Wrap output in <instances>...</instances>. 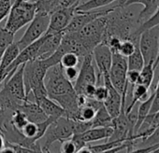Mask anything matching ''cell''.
<instances>
[{
  "mask_svg": "<svg viewBox=\"0 0 159 153\" xmlns=\"http://www.w3.org/2000/svg\"><path fill=\"white\" fill-rule=\"evenodd\" d=\"M158 26H159V25H158ZM158 59H159V52H158V56H157V58H156V61H155V63L157 62V60H158ZM155 63H154V64H155ZM154 64H153V66H154Z\"/></svg>",
  "mask_w": 159,
  "mask_h": 153,
  "instance_id": "45",
  "label": "cell"
},
{
  "mask_svg": "<svg viewBox=\"0 0 159 153\" xmlns=\"http://www.w3.org/2000/svg\"><path fill=\"white\" fill-rule=\"evenodd\" d=\"M60 150L63 153H74V152H76V146H75V144L72 141L71 137L65 139L61 142Z\"/></svg>",
  "mask_w": 159,
  "mask_h": 153,
  "instance_id": "39",
  "label": "cell"
},
{
  "mask_svg": "<svg viewBox=\"0 0 159 153\" xmlns=\"http://www.w3.org/2000/svg\"><path fill=\"white\" fill-rule=\"evenodd\" d=\"M154 70L155 68L153 66V63H145L143 67L141 68V70L139 71V81L137 84H142L150 88L153 81Z\"/></svg>",
  "mask_w": 159,
  "mask_h": 153,
  "instance_id": "25",
  "label": "cell"
},
{
  "mask_svg": "<svg viewBox=\"0 0 159 153\" xmlns=\"http://www.w3.org/2000/svg\"><path fill=\"white\" fill-rule=\"evenodd\" d=\"M83 63L81 68L79 70V75L77 80L75 81L74 89L78 94H82L83 90L86 85L95 84L97 85L98 82V76L96 73V68L94 65V59L93 54H88L83 57Z\"/></svg>",
  "mask_w": 159,
  "mask_h": 153,
  "instance_id": "9",
  "label": "cell"
},
{
  "mask_svg": "<svg viewBox=\"0 0 159 153\" xmlns=\"http://www.w3.org/2000/svg\"><path fill=\"white\" fill-rule=\"evenodd\" d=\"M5 145H6V140H5V138H4L3 134H2V133H0V152H1V150L4 148Z\"/></svg>",
  "mask_w": 159,
  "mask_h": 153,
  "instance_id": "42",
  "label": "cell"
},
{
  "mask_svg": "<svg viewBox=\"0 0 159 153\" xmlns=\"http://www.w3.org/2000/svg\"><path fill=\"white\" fill-rule=\"evenodd\" d=\"M137 45H139V42L135 43L131 40H123L120 45L118 53H120L121 55H123L125 57H128L129 55H131L134 52Z\"/></svg>",
  "mask_w": 159,
  "mask_h": 153,
  "instance_id": "34",
  "label": "cell"
},
{
  "mask_svg": "<svg viewBox=\"0 0 159 153\" xmlns=\"http://www.w3.org/2000/svg\"><path fill=\"white\" fill-rule=\"evenodd\" d=\"M107 96H108V89L104 84H100L96 87V91H95L93 98H95L98 101L104 102Z\"/></svg>",
  "mask_w": 159,
  "mask_h": 153,
  "instance_id": "37",
  "label": "cell"
},
{
  "mask_svg": "<svg viewBox=\"0 0 159 153\" xmlns=\"http://www.w3.org/2000/svg\"><path fill=\"white\" fill-rule=\"evenodd\" d=\"M97 110L92 107L91 106L84 104V106L80 107L79 109V115H78V120H86V121H90L93 120V118L95 117Z\"/></svg>",
  "mask_w": 159,
  "mask_h": 153,
  "instance_id": "31",
  "label": "cell"
},
{
  "mask_svg": "<svg viewBox=\"0 0 159 153\" xmlns=\"http://www.w3.org/2000/svg\"><path fill=\"white\" fill-rule=\"evenodd\" d=\"M118 0H88L83 4H79L76 8V11H89L98 10L106 6H109L114 2H117Z\"/></svg>",
  "mask_w": 159,
  "mask_h": 153,
  "instance_id": "26",
  "label": "cell"
},
{
  "mask_svg": "<svg viewBox=\"0 0 159 153\" xmlns=\"http://www.w3.org/2000/svg\"><path fill=\"white\" fill-rule=\"evenodd\" d=\"M139 76V71L127 70V73H126V81H127V83L130 84L131 86H134L135 84L138 83Z\"/></svg>",
  "mask_w": 159,
  "mask_h": 153,
  "instance_id": "40",
  "label": "cell"
},
{
  "mask_svg": "<svg viewBox=\"0 0 159 153\" xmlns=\"http://www.w3.org/2000/svg\"><path fill=\"white\" fill-rule=\"evenodd\" d=\"M126 59H127V69L128 70L140 71L144 65V60H143V57L139 50V45L136 46L134 52L131 55H129L128 57H126Z\"/></svg>",
  "mask_w": 159,
  "mask_h": 153,
  "instance_id": "27",
  "label": "cell"
},
{
  "mask_svg": "<svg viewBox=\"0 0 159 153\" xmlns=\"http://www.w3.org/2000/svg\"><path fill=\"white\" fill-rule=\"evenodd\" d=\"M73 120V134L82 133L88 129L92 128V120L86 121L82 120Z\"/></svg>",
  "mask_w": 159,
  "mask_h": 153,
  "instance_id": "35",
  "label": "cell"
},
{
  "mask_svg": "<svg viewBox=\"0 0 159 153\" xmlns=\"http://www.w3.org/2000/svg\"><path fill=\"white\" fill-rule=\"evenodd\" d=\"M11 124L16 128L18 129L20 132L21 130L23 129V127L29 121L26 118V116L25 115L24 112H22L21 110L17 109L13 112L12 116H11Z\"/></svg>",
  "mask_w": 159,
  "mask_h": 153,
  "instance_id": "29",
  "label": "cell"
},
{
  "mask_svg": "<svg viewBox=\"0 0 159 153\" xmlns=\"http://www.w3.org/2000/svg\"><path fill=\"white\" fill-rule=\"evenodd\" d=\"M159 25V8L155 11V12L146 21H144L143 23L140 24V25L138 28V32L139 34H140L142 31L154 27V26H158Z\"/></svg>",
  "mask_w": 159,
  "mask_h": 153,
  "instance_id": "30",
  "label": "cell"
},
{
  "mask_svg": "<svg viewBox=\"0 0 159 153\" xmlns=\"http://www.w3.org/2000/svg\"><path fill=\"white\" fill-rule=\"evenodd\" d=\"M14 41V34L6 30L4 27H0V62L6 49Z\"/></svg>",
  "mask_w": 159,
  "mask_h": 153,
  "instance_id": "28",
  "label": "cell"
},
{
  "mask_svg": "<svg viewBox=\"0 0 159 153\" xmlns=\"http://www.w3.org/2000/svg\"><path fill=\"white\" fill-rule=\"evenodd\" d=\"M11 5H12L11 0H0V22L8 16Z\"/></svg>",
  "mask_w": 159,
  "mask_h": 153,
  "instance_id": "36",
  "label": "cell"
},
{
  "mask_svg": "<svg viewBox=\"0 0 159 153\" xmlns=\"http://www.w3.org/2000/svg\"><path fill=\"white\" fill-rule=\"evenodd\" d=\"M127 59L118 52H112L111 65L109 71V76L113 87L122 94L123 107H125L126 94L128 83L126 81L127 73Z\"/></svg>",
  "mask_w": 159,
  "mask_h": 153,
  "instance_id": "6",
  "label": "cell"
},
{
  "mask_svg": "<svg viewBox=\"0 0 159 153\" xmlns=\"http://www.w3.org/2000/svg\"><path fill=\"white\" fill-rule=\"evenodd\" d=\"M19 110L25 113L27 120L34 123H39L48 119V116L41 109V107L36 103L31 102L29 99L24 101L18 107Z\"/></svg>",
  "mask_w": 159,
  "mask_h": 153,
  "instance_id": "16",
  "label": "cell"
},
{
  "mask_svg": "<svg viewBox=\"0 0 159 153\" xmlns=\"http://www.w3.org/2000/svg\"><path fill=\"white\" fill-rule=\"evenodd\" d=\"M50 14L46 12H37L33 20L28 24L25 34L17 41L20 50L25 49L26 46L38 40L44 36L49 28Z\"/></svg>",
  "mask_w": 159,
  "mask_h": 153,
  "instance_id": "7",
  "label": "cell"
},
{
  "mask_svg": "<svg viewBox=\"0 0 159 153\" xmlns=\"http://www.w3.org/2000/svg\"><path fill=\"white\" fill-rule=\"evenodd\" d=\"M101 78H102L103 84L108 89V96H107L106 100L103 102V105L105 106V107L108 110V112L110 113V115L112 118H115L120 114L122 108H125V107H123L122 94L111 84L109 74L103 75Z\"/></svg>",
  "mask_w": 159,
  "mask_h": 153,
  "instance_id": "12",
  "label": "cell"
},
{
  "mask_svg": "<svg viewBox=\"0 0 159 153\" xmlns=\"http://www.w3.org/2000/svg\"><path fill=\"white\" fill-rule=\"evenodd\" d=\"M37 104L41 107V109L45 112V114L48 117H52L54 119H58L63 116L66 117V112L63 109V107L60 105H58L55 101L51 99L49 96L42 97L37 102Z\"/></svg>",
  "mask_w": 159,
  "mask_h": 153,
  "instance_id": "19",
  "label": "cell"
},
{
  "mask_svg": "<svg viewBox=\"0 0 159 153\" xmlns=\"http://www.w3.org/2000/svg\"><path fill=\"white\" fill-rule=\"evenodd\" d=\"M153 97H154V92L151 93V94L149 95V97L147 99H145L144 101H141L140 105L138 107V119H137V123H136L135 129H134V135H135L136 132L138 131L139 127L140 126V124L142 123L143 120L150 113Z\"/></svg>",
  "mask_w": 159,
  "mask_h": 153,
  "instance_id": "24",
  "label": "cell"
},
{
  "mask_svg": "<svg viewBox=\"0 0 159 153\" xmlns=\"http://www.w3.org/2000/svg\"><path fill=\"white\" fill-rule=\"evenodd\" d=\"M21 133H22L26 138H29V139H31V140L34 141V142L39 141V140L37 139V133H38V124H37V123L28 121V122L23 127V129L21 130Z\"/></svg>",
  "mask_w": 159,
  "mask_h": 153,
  "instance_id": "32",
  "label": "cell"
},
{
  "mask_svg": "<svg viewBox=\"0 0 159 153\" xmlns=\"http://www.w3.org/2000/svg\"><path fill=\"white\" fill-rule=\"evenodd\" d=\"M78 6H72L69 8H59L53 11L50 14L49 28L46 34L64 32L65 28L67 26L72 17L74 16L76 12V8Z\"/></svg>",
  "mask_w": 159,
  "mask_h": 153,
  "instance_id": "11",
  "label": "cell"
},
{
  "mask_svg": "<svg viewBox=\"0 0 159 153\" xmlns=\"http://www.w3.org/2000/svg\"><path fill=\"white\" fill-rule=\"evenodd\" d=\"M105 27L106 19L105 15H103L88 23L80 31L75 32V35L87 51L92 53L94 48L103 41Z\"/></svg>",
  "mask_w": 159,
  "mask_h": 153,
  "instance_id": "4",
  "label": "cell"
},
{
  "mask_svg": "<svg viewBox=\"0 0 159 153\" xmlns=\"http://www.w3.org/2000/svg\"><path fill=\"white\" fill-rule=\"evenodd\" d=\"M92 54L93 59L99 70L98 76H102L103 75L109 74L112 61V51L110 47L106 43L101 42L94 48Z\"/></svg>",
  "mask_w": 159,
  "mask_h": 153,
  "instance_id": "13",
  "label": "cell"
},
{
  "mask_svg": "<svg viewBox=\"0 0 159 153\" xmlns=\"http://www.w3.org/2000/svg\"><path fill=\"white\" fill-rule=\"evenodd\" d=\"M112 127H92L82 133H74L85 144L108 139L112 133Z\"/></svg>",
  "mask_w": 159,
  "mask_h": 153,
  "instance_id": "17",
  "label": "cell"
},
{
  "mask_svg": "<svg viewBox=\"0 0 159 153\" xmlns=\"http://www.w3.org/2000/svg\"><path fill=\"white\" fill-rule=\"evenodd\" d=\"M153 92H154V94H159V80H158V82H157V84H156Z\"/></svg>",
  "mask_w": 159,
  "mask_h": 153,
  "instance_id": "43",
  "label": "cell"
},
{
  "mask_svg": "<svg viewBox=\"0 0 159 153\" xmlns=\"http://www.w3.org/2000/svg\"><path fill=\"white\" fill-rule=\"evenodd\" d=\"M113 118L110 115L105 106L102 105L96 112L92 120V127H112Z\"/></svg>",
  "mask_w": 159,
  "mask_h": 153,
  "instance_id": "23",
  "label": "cell"
},
{
  "mask_svg": "<svg viewBox=\"0 0 159 153\" xmlns=\"http://www.w3.org/2000/svg\"><path fill=\"white\" fill-rule=\"evenodd\" d=\"M48 69L43 59H35L25 64L24 83L26 97L32 94L36 103L42 97L48 96L44 81Z\"/></svg>",
  "mask_w": 159,
  "mask_h": 153,
  "instance_id": "1",
  "label": "cell"
},
{
  "mask_svg": "<svg viewBox=\"0 0 159 153\" xmlns=\"http://www.w3.org/2000/svg\"><path fill=\"white\" fill-rule=\"evenodd\" d=\"M25 64H21L17 70L10 76V78L3 81L2 89L7 92L11 97L19 102H24L27 100L25 83H24V68Z\"/></svg>",
  "mask_w": 159,
  "mask_h": 153,
  "instance_id": "10",
  "label": "cell"
},
{
  "mask_svg": "<svg viewBox=\"0 0 159 153\" xmlns=\"http://www.w3.org/2000/svg\"><path fill=\"white\" fill-rule=\"evenodd\" d=\"M134 4H141L142 11L139 13L138 19L141 23L149 19L159 8V0H125L123 6H131Z\"/></svg>",
  "mask_w": 159,
  "mask_h": 153,
  "instance_id": "18",
  "label": "cell"
},
{
  "mask_svg": "<svg viewBox=\"0 0 159 153\" xmlns=\"http://www.w3.org/2000/svg\"><path fill=\"white\" fill-rule=\"evenodd\" d=\"M139 48L144 60V64L155 63L159 52V26L142 31L139 35Z\"/></svg>",
  "mask_w": 159,
  "mask_h": 153,
  "instance_id": "8",
  "label": "cell"
},
{
  "mask_svg": "<svg viewBox=\"0 0 159 153\" xmlns=\"http://www.w3.org/2000/svg\"><path fill=\"white\" fill-rule=\"evenodd\" d=\"M44 81L47 95L52 100L58 96L75 93L74 85L65 76L60 63L47 70Z\"/></svg>",
  "mask_w": 159,
  "mask_h": 153,
  "instance_id": "3",
  "label": "cell"
},
{
  "mask_svg": "<svg viewBox=\"0 0 159 153\" xmlns=\"http://www.w3.org/2000/svg\"><path fill=\"white\" fill-rule=\"evenodd\" d=\"M36 13L37 4L35 0H13L4 28L15 35L20 29L27 25L33 20Z\"/></svg>",
  "mask_w": 159,
  "mask_h": 153,
  "instance_id": "2",
  "label": "cell"
},
{
  "mask_svg": "<svg viewBox=\"0 0 159 153\" xmlns=\"http://www.w3.org/2000/svg\"><path fill=\"white\" fill-rule=\"evenodd\" d=\"M159 147V126L148 135L140 140V146L136 148L134 152H154Z\"/></svg>",
  "mask_w": 159,
  "mask_h": 153,
  "instance_id": "20",
  "label": "cell"
},
{
  "mask_svg": "<svg viewBox=\"0 0 159 153\" xmlns=\"http://www.w3.org/2000/svg\"><path fill=\"white\" fill-rule=\"evenodd\" d=\"M158 64H159V59L157 60V62L155 63V64H154V68H156L157 66H158Z\"/></svg>",
  "mask_w": 159,
  "mask_h": 153,
  "instance_id": "44",
  "label": "cell"
},
{
  "mask_svg": "<svg viewBox=\"0 0 159 153\" xmlns=\"http://www.w3.org/2000/svg\"><path fill=\"white\" fill-rule=\"evenodd\" d=\"M80 1H81V0H61L57 9H59V8H69V7H72V6H78L80 4Z\"/></svg>",
  "mask_w": 159,
  "mask_h": 153,
  "instance_id": "41",
  "label": "cell"
},
{
  "mask_svg": "<svg viewBox=\"0 0 159 153\" xmlns=\"http://www.w3.org/2000/svg\"><path fill=\"white\" fill-rule=\"evenodd\" d=\"M149 89L148 87L142 85V84H135L134 86H132V91H131V94H132V98L130 100V103L127 107H125V114L128 113L136 105L138 102H141L144 101L145 99H147L149 97V95L151 94V93L149 94Z\"/></svg>",
  "mask_w": 159,
  "mask_h": 153,
  "instance_id": "21",
  "label": "cell"
},
{
  "mask_svg": "<svg viewBox=\"0 0 159 153\" xmlns=\"http://www.w3.org/2000/svg\"><path fill=\"white\" fill-rule=\"evenodd\" d=\"M112 129V133L108 138V141L124 142L129 137V124L125 108H122L120 114L113 118Z\"/></svg>",
  "mask_w": 159,
  "mask_h": 153,
  "instance_id": "14",
  "label": "cell"
},
{
  "mask_svg": "<svg viewBox=\"0 0 159 153\" xmlns=\"http://www.w3.org/2000/svg\"><path fill=\"white\" fill-rule=\"evenodd\" d=\"M79 68L77 66H70V67H63V73L66 78L73 82L77 80V76L79 75Z\"/></svg>",
  "mask_w": 159,
  "mask_h": 153,
  "instance_id": "38",
  "label": "cell"
},
{
  "mask_svg": "<svg viewBox=\"0 0 159 153\" xmlns=\"http://www.w3.org/2000/svg\"><path fill=\"white\" fill-rule=\"evenodd\" d=\"M11 1L13 2V0H11ZM24 1H31V0H24Z\"/></svg>",
  "mask_w": 159,
  "mask_h": 153,
  "instance_id": "46",
  "label": "cell"
},
{
  "mask_svg": "<svg viewBox=\"0 0 159 153\" xmlns=\"http://www.w3.org/2000/svg\"><path fill=\"white\" fill-rule=\"evenodd\" d=\"M20 48L17 44V42H12L5 50L1 62H0V78H1L4 71L11 64V63L14 61V59L17 57V55L20 52Z\"/></svg>",
  "mask_w": 159,
  "mask_h": 153,
  "instance_id": "22",
  "label": "cell"
},
{
  "mask_svg": "<svg viewBox=\"0 0 159 153\" xmlns=\"http://www.w3.org/2000/svg\"><path fill=\"white\" fill-rule=\"evenodd\" d=\"M79 62H80V57L77 54L73 52H66L62 56L60 60V64L63 67L78 66Z\"/></svg>",
  "mask_w": 159,
  "mask_h": 153,
  "instance_id": "33",
  "label": "cell"
},
{
  "mask_svg": "<svg viewBox=\"0 0 159 153\" xmlns=\"http://www.w3.org/2000/svg\"><path fill=\"white\" fill-rule=\"evenodd\" d=\"M73 135V120L65 116L56 119L47 128L43 137L41 146L42 152H50L52 145L56 142H62Z\"/></svg>",
  "mask_w": 159,
  "mask_h": 153,
  "instance_id": "5",
  "label": "cell"
},
{
  "mask_svg": "<svg viewBox=\"0 0 159 153\" xmlns=\"http://www.w3.org/2000/svg\"><path fill=\"white\" fill-rule=\"evenodd\" d=\"M63 37V32L45 34V39L39 47L36 59H46L50 57L59 47Z\"/></svg>",
  "mask_w": 159,
  "mask_h": 153,
  "instance_id": "15",
  "label": "cell"
}]
</instances>
